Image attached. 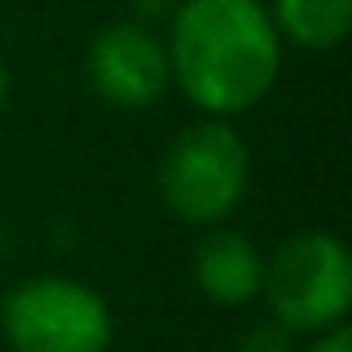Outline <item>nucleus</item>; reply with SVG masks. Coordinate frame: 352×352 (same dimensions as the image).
<instances>
[{
	"instance_id": "obj_1",
	"label": "nucleus",
	"mask_w": 352,
	"mask_h": 352,
	"mask_svg": "<svg viewBox=\"0 0 352 352\" xmlns=\"http://www.w3.org/2000/svg\"><path fill=\"white\" fill-rule=\"evenodd\" d=\"M170 83L204 116L257 108L282 71V38L265 0H183L166 30Z\"/></svg>"
},
{
	"instance_id": "obj_2",
	"label": "nucleus",
	"mask_w": 352,
	"mask_h": 352,
	"mask_svg": "<svg viewBox=\"0 0 352 352\" xmlns=\"http://www.w3.org/2000/svg\"><path fill=\"white\" fill-rule=\"evenodd\" d=\"M249 145L224 116H204L170 141L157 166V191L174 220L216 228L249 191Z\"/></svg>"
},
{
	"instance_id": "obj_3",
	"label": "nucleus",
	"mask_w": 352,
	"mask_h": 352,
	"mask_svg": "<svg viewBox=\"0 0 352 352\" xmlns=\"http://www.w3.org/2000/svg\"><path fill=\"white\" fill-rule=\"evenodd\" d=\"M0 331L13 352H108L116 323L96 286L67 274H38L5 294Z\"/></svg>"
},
{
	"instance_id": "obj_4",
	"label": "nucleus",
	"mask_w": 352,
	"mask_h": 352,
	"mask_svg": "<svg viewBox=\"0 0 352 352\" xmlns=\"http://www.w3.org/2000/svg\"><path fill=\"white\" fill-rule=\"evenodd\" d=\"M270 319L286 331H327L352 307V253L336 232H298L270 261L261 278Z\"/></svg>"
},
{
	"instance_id": "obj_5",
	"label": "nucleus",
	"mask_w": 352,
	"mask_h": 352,
	"mask_svg": "<svg viewBox=\"0 0 352 352\" xmlns=\"http://www.w3.org/2000/svg\"><path fill=\"white\" fill-rule=\"evenodd\" d=\"M87 79H91L96 96L112 108L137 112V108L157 104L170 87L166 38L141 21L104 25L87 50Z\"/></svg>"
},
{
	"instance_id": "obj_6",
	"label": "nucleus",
	"mask_w": 352,
	"mask_h": 352,
	"mask_svg": "<svg viewBox=\"0 0 352 352\" xmlns=\"http://www.w3.org/2000/svg\"><path fill=\"white\" fill-rule=\"evenodd\" d=\"M191 274H195V286L208 302H216L224 311H241L253 298H261L265 257L245 232L216 228L195 245Z\"/></svg>"
},
{
	"instance_id": "obj_7",
	"label": "nucleus",
	"mask_w": 352,
	"mask_h": 352,
	"mask_svg": "<svg viewBox=\"0 0 352 352\" xmlns=\"http://www.w3.org/2000/svg\"><path fill=\"white\" fill-rule=\"evenodd\" d=\"M270 21L298 50H336L352 30V0H270Z\"/></svg>"
},
{
	"instance_id": "obj_8",
	"label": "nucleus",
	"mask_w": 352,
	"mask_h": 352,
	"mask_svg": "<svg viewBox=\"0 0 352 352\" xmlns=\"http://www.w3.org/2000/svg\"><path fill=\"white\" fill-rule=\"evenodd\" d=\"M236 352H294V331H286L278 319H265L241 336Z\"/></svg>"
},
{
	"instance_id": "obj_9",
	"label": "nucleus",
	"mask_w": 352,
	"mask_h": 352,
	"mask_svg": "<svg viewBox=\"0 0 352 352\" xmlns=\"http://www.w3.org/2000/svg\"><path fill=\"white\" fill-rule=\"evenodd\" d=\"M307 352H352V331L344 323H336L327 331H315V344Z\"/></svg>"
},
{
	"instance_id": "obj_10",
	"label": "nucleus",
	"mask_w": 352,
	"mask_h": 352,
	"mask_svg": "<svg viewBox=\"0 0 352 352\" xmlns=\"http://www.w3.org/2000/svg\"><path fill=\"white\" fill-rule=\"evenodd\" d=\"M5 104H9V67L0 58V112H5Z\"/></svg>"
}]
</instances>
